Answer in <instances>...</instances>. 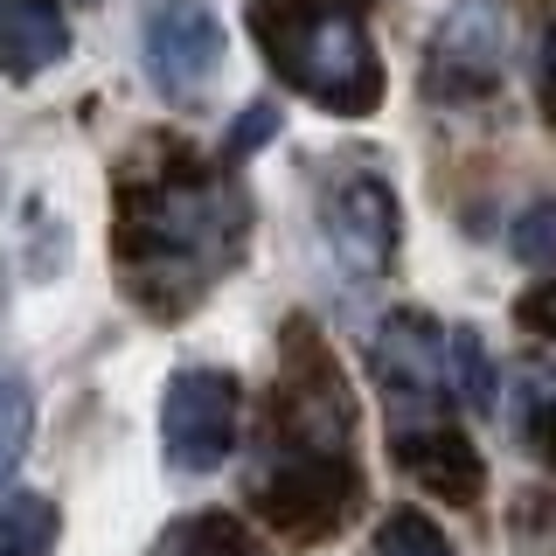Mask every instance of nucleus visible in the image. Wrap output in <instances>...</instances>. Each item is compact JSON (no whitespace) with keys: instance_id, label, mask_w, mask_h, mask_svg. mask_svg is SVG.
I'll return each mask as SVG.
<instances>
[{"instance_id":"nucleus-9","label":"nucleus","mask_w":556,"mask_h":556,"mask_svg":"<svg viewBox=\"0 0 556 556\" xmlns=\"http://www.w3.org/2000/svg\"><path fill=\"white\" fill-rule=\"evenodd\" d=\"M390 459L404 466V473L425 486V494H445L452 508H473L480 501V452L466 439L459 425H452L445 410H425V417H390Z\"/></svg>"},{"instance_id":"nucleus-7","label":"nucleus","mask_w":556,"mask_h":556,"mask_svg":"<svg viewBox=\"0 0 556 556\" xmlns=\"http://www.w3.org/2000/svg\"><path fill=\"white\" fill-rule=\"evenodd\" d=\"M369 369L390 396V417H425V410H445L452 396V376H445V327L425 320L417 306L390 313V320L369 334Z\"/></svg>"},{"instance_id":"nucleus-17","label":"nucleus","mask_w":556,"mask_h":556,"mask_svg":"<svg viewBox=\"0 0 556 556\" xmlns=\"http://www.w3.org/2000/svg\"><path fill=\"white\" fill-rule=\"evenodd\" d=\"M508 251L521 257V265H549V257H556V202H549V195L529 202V208L508 223Z\"/></svg>"},{"instance_id":"nucleus-10","label":"nucleus","mask_w":556,"mask_h":556,"mask_svg":"<svg viewBox=\"0 0 556 556\" xmlns=\"http://www.w3.org/2000/svg\"><path fill=\"white\" fill-rule=\"evenodd\" d=\"M63 56H70V22H63L56 0H8L0 8V70L14 84L56 70Z\"/></svg>"},{"instance_id":"nucleus-3","label":"nucleus","mask_w":556,"mask_h":556,"mask_svg":"<svg viewBox=\"0 0 556 556\" xmlns=\"http://www.w3.org/2000/svg\"><path fill=\"white\" fill-rule=\"evenodd\" d=\"M355 459L348 452H286L271 445L265 473L251 480V501L257 515L271 521L286 543H327L348 515H355Z\"/></svg>"},{"instance_id":"nucleus-4","label":"nucleus","mask_w":556,"mask_h":556,"mask_svg":"<svg viewBox=\"0 0 556 556\" xmlns=\"http://www.w3.org/2000/svg\"><path fill=\"white\" fill-rule=\"evenodd\" d=\"M243 390L230 369H181L161 396V452L174 473H216L237 452Z\"/></svg>"},{"instance_id":"nucleus-5","label":"nucleus","mask_w":556,"mask_h":556,"mask_svg":"<svg viewBox=\"0 0 556 556\" xmlns=\"http://www.w3.org/2000/svg\"><path fill=\"white\" fill-rule=\"evenodd\" d=\"M508 70V14L501 0H452L425 42V84L431 98H486Z\"/></svg>"},{"instance_id":"nucleus-11","label":"nucleus","mask_w":556,"mask_h":556,"mask_svg":"<svg viewBox=\"0 0 556 556\" xmlns=\"http://www.w3.org/2000/svg\"><path fill=\"white\" fill-rule=\"evenodd\" d=\"M501 404L515 417V445L529 452L543 473H556V362H515Z\"/></svg>"},{"instance_id":"nucleus-20","label":"nucleus","mask_w":556,"mask_h":556,"mask_svg":"<svg viewBox=\"0 0 556 556\" xmlns=\"http://www.w3.org/2000/svg\"><path fill=\"white\" fill-rule=\"evenodd\" d=\"M535 70H543V104H549V118H556V14H549V28H543V49H535Z\"/></svg>"},{"instance_id":"nucleus-8","label":"nucleus","mask_w":556,"mask_h":556,"mask_svg":"<svg viewBox=\"0 0 556 556\" xmlns=\"http://www.w3.org/2000/svg\"><path fill=\"white\" fill-rule=\"evenodd\" d=\"M320 230H327V243L341 251L348 271H390L396 237H404L396 188L382 181V174H369V167L341 174V181L320 195Z\"/></svg>"},{"instance_id":"nucleus-16","label":"nucleus","mask_w":556,"mask_h":556,"mask_svg":"<svg viewBox=\"0 0 556 556\" xmlns=\"http://www.w3.org/2000/svg\"><path fill=\"white\" fill-rule=\"evenodd\" d=\"M28 439H35V390L22 376H0V486L14 480Z\"/></svg>"},{"instance_id":"nucleus-19","label":"nucleus","mask_w":556,"mask_h":556,"mask_svg":"<svg viewBox=\"0 0 556 556\" xmlns=\"http://www.w3.org/2000/svg\"><path fill=\"white\" fill-rule=\"evenodd\" d=\"M521 320H529L535 334H556V278L535 286V292H521Z\"/></svg>"},{"instance_id":"nucleus-13","label":"nucleus","mask_w":556,"mask_h":556,"mask_svg":"<svg viewBox=\"0 0 556 556\" xmlns=\"http://www.w3.org/2000/svg\"><path fill=\"white\" fill-rule=\"evenodd\" d=\"M153 556H251V535H243L237 515L202 508V515H181V521H174Z\"/></svg>"},{"instance_id":"nucleus-12","label":"nucleus","mask_w":556,"mask_h":556,"mask_svg":"<svg viewBox=\"0 0 556 556\" xmlns=\"http://www.w3.org/2000/svg\"><path fill=\"white\" fill-rule=\"evenodd\" d=\"M445 376L452 390H459V404L473 417H494L501 410V376H494V355H486V341L473 327H452L445 334Z\"/></svg>"},{"instance_id":"nucleus-18","label":"nucleus","mask_w":556,"mask_h":556,"mask_svg":"<svg viewBox=\"0 0 556 556\" xmlns=\"http://www.w3.org/2000/svg\"><path fill=\"white\" fill-rule=\"evenodd\" d=\"M271 132H278V112L271 104H251V112L237 118V132H230V161H243V153H251L257 139H271Z\"/></svg>"},{"instance_id":"nucleus-1","label":"nucleus","mask_w":556,"mask_h":556,"mask_svg":"<svg viewBox=\"0 0 556 556\" xmlns=\"http://www.w3.org/2000/svg\"><path fill=\"white\" fill-rule=\"evenodd\" d=\"M243 237H251L243 188L188 153H161L147 181H126L112 251L132 300L161 320H181V306H195L237 265Z\"/></svg>"},{"instance_id":"nucleus-2","label":"nucleus","mask_w":556,"mask_h":556,"mask_svg":"<svg viewBox=\"0 0 556 556\" xmlns=\"http://www.w3.org/2000/svg\"><path fill=\"white\" fill-rule=\"evenodd\" d=\"M257 42L271 70L334 118H369L382 104V56L355 0H278L257 8Z\"/></svg>"},{"instance_id":"nucleus-15","label":"nucleus","mask_w":556,"mask_h":556,"mask_svg":"<svg viewBox=\"0 0 556 556\" xmlns=\"http://www.w3.org/2000/svg\"><path fill=\"white\" fill-rule=\"evenodd\" d=\"M376 556H459V549L425 508H390L376 529Z\"/></svg>"},{"instance_id":"nucleus-6","label":"nucleus","mask_w":556,"mask_h":556,"mask_svg":"<svg viewBox=\"0 0 556 556\" xmlns=\"http://www.w3.org/2000/svg\"><path fill=\"white\" fill-rule=\"evenodd\" d=\"M139 56L161 98H202V84L223 70V22L208 0H147Z\"/></svg>"},{"instance_id":"nucleus-14","label":"nucleus","mask_w":556,"mask_h":556,"mask_svg":"<svg viewBox=\"0 0 556 556\" xmlns=\"http://www.w3.org/2000/svg\"><path fill=\"white\" fill-rule=\"evenodd\" d=\"M56 501L49 494H14L8 508H0V556H56Z\"/></svg>"}]
</instances>
